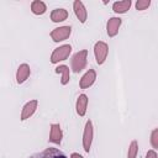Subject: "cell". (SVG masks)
<instances>
[{"label":"cell","mask_w":158,"mask_h":158,"mask_svg":"<svg viewBox=\"0 0 158 158\" xmlns=\"http://www.w3.org/2000/svg\"><path fill=\"white\" fill-rule=\"evenodd\" d=\"M86 62H88V51L86 49H81V51L77 52L72 57V60H70L72 70L74 73L81 72L86 67Z\"/></svg>","instance_id":"6da1fadb"},{"label":"cell","mask_w":158,"mask_h":158,"mask_svg":"<svg viewBox=\"0 0 158 158\" xmlns=\"http://www.w3.org/2000/svg\"><path fill=\"white\" fill-rule=\"evenodd\" d=\"M70 52H72V46L70 44H63L60 47H57L51 54V63L56 64L60 60H65L69 57Z\"/></svg>","instance_id":"7a4b0ae2"},{"label":"cell","mask_w":158,"mask_h":158,"mask_svg":"<svg viewBox=\"0 0 158 158\" xmlns=\"http://www.w3.org/2000/svg\"><path fill=\"white\" fill-rule=\"evenodd\" d=\"M107 53H109V46L107 43L99 41L94 44V54H95V60L99 65L104 64L106 58H107Z\"/></svg>","instance_id":"3957f363"},{"label":"cell","mask_w":158,"mask_h":158,"mask_svg":"<svg viewBox=\"0 0 158 158\" xmlns=\"http://www.w3.org/2000/svg\"><path fill=\"white\" fill-rule=\"evenodd\" d=\"M93 136H94V130H93V122L90 120L86 121L84 133H83V148L86 153H89L91 142H93Z\"/></svg>","instance_id":"277c9868"},{"label":"cell","mask_w":158,"mask_h":158,"mask_svg":"<svg viewBox=\"0 0 158 158\" xmlns=\"http://www.w3.org/2000/svg\"><path fill=\"white\" fill-rule=\"evenodd\" d=\"M28 158H68V157L62 151H59L58 148L49 147V148H46L42 152H38V153L32 154Z\"/></svg>","instance_id":"5b68a950"},{"label":"cell","mask_w":158,"mask_h":158,"mask_svg":"<svg viewBox=\"0 0 158 158\" xmlns=\"http://www.w3.org/2000/svg\"><path fill=\"white\" fill-rule=\"evenodd\" d=\"M70 33H72V27L70 26H60V27L54 28L51 32V38L54 42H60V41L67 40L70 36Z\"/></svg>","instance_id":"8992f818"},{"label":"cell","mask_w":158,"mask_h":158,"mask_svg":"<svg viewBox=\"0 0 158 158\" xmlns=\"http://www.w3.org/2000/svg\"><path fill=\"white\" fill-rule=\"evenodd\" d=\"M37 105H38L37 100H31V101L26 102L22 107V111H21V121L30 118L35 114V111L37 110Z\"/></svg>","instance_id":"52a82bcc"},{"label":"cell","mask_w":158,"mask_h":158,"mask_svg":"<svg viewBox=\"0 0 158 158\" xmlns=\"http://www.w3.org/2000/svg\"><path fill=\"white\" fill-rule=\"evenodd\" d=\"M73 9H74V14L78 17V20L81 23H85L86 19H88V12H86V9H85L84 4L80 0H75L73 2Z\"/></svg>","instance_id":"ba28073f"},{"label":"cell","mask_w":158,"mask_h":158,"mask_svg":"<svg viewBox=\"0 0 158 158\" xmlns=\"http://www.w3.org/2000/svg\"><path fill=\"white\" fill-rule=\"evenodd\" d=\"M95 79H96V72H95L94 69H89V70L81 77L80 81H79L80 89H88L89 86H91V85L94 84Z\"/></svg>","instance_id":"9c48e42d"},{"label":"cell","mask_w":158,"mask_h":158,"mask_svg":"<svg viewBox=\"0 0 158 158\" xmlns=\"http://www.w3.org/2000/svg\"><path fill=\"white\" fill-rule=\"evenodd\" d=\"M121 22H122V20L120 17H110L109 19L107 25H106V31H107L109 37H115L117 35Z\"/></svg>","instance_id":"30bf717a"},{"label":"cell","mask_w":158,"mask_h":158,"mask_svg":"<svg viewBox=\"0 0 158 158\" xmlns=\"http://www.w3.org/2000/svg\"><path fill=\"white\" fill-rule=\"evenodd\" d=\"M31 74V69H30V65L26 64V63H22L19 65L17 68V72H16V81L17 84H22L27 80V78L30 77Z\"/></svg>","instance_id":"8fae6325"},{"label":"cell","mask_w":158,"mask_h":158,"mask_svg":"<svg viewBox=\"0 0 158 158\" xmlns=\"http://www.w3.org/2000/svg\"><path fill=\"white\" fill-rule=\"evenodd\" d=\"M62 137H63V133H62V128L59 123H52L51 131H49V142L59 144L62 142Z\"/></svg>","instance_id":"7c38bea8"},{"label":"cell","mask_w":158,"mask_h":158,"mask_svg":"<svg viewBox=\"0 0 158 158\" xmlns=\"http://www.w3.org/2000/svg\"><path fill=\"white\" fill-rule=\"evenodd\" d=\"M86 107H88V96L85 94H80L77 99L75 104V110L79 116H84L86 114Z\"/></svg>","instance_id":"4fadbf2b"},{"label":"cell","mask_w":158,"mask_h":158,"mask_svg":"<svg viewBox=\"0 0 158 158\" xmlns=\"http://www.w3.org/2000/svg\"><path fill=\"white\" fill-rule=\"evenodd\" d=\"M132 1L131 0H122V1H116L112 4V10L116 14H125L130 7H131Z\"/></svg>","instance_id":"5bb4252c"},{"label":"cell","mask_w":158,"mask_h":158,"mask_svg":"<svg viewBox=\"0 0 158 158\" xmlns=\"http://www.w3.org/2000/svg\"><path fill=\"white\" fill-rule=\"evenodd\" d=\"M68 17V11L65 9H54L51 12V20L53 22H62L67 20Z\"/></svg>","instance_id":"9a60e30c"},{"label":"cell","mask_w":158,"mask_h":158,"mask_svg":"<svg viewBox=\"0 0 158 158\" xmlns=\"http://www.w3.org/2000/svg\"><path fill=\"white\" fill-rule=\"evenodd\" d=\"M56 73L58 74H62V79H60V83L62 85H67L69 83V79H70V72H69V68L67 65H58L56 69H54Z\"/></svg>","instance_id":"2e32d148"},{"label":"cell","mask_w":158,"mask_h":158,"mask_svg":"<svg viewBox=\"0 0 158 158\" xmlns=\"http://www.w3.org/2000/svg\"><path fill=\"white\" fill-rule=\"evenodd\" d=\"M47 10V6L43 1L41 0H35L31 2V11L35 14V15H43Z\"/></svg>","instance_id":"e0dca14e"},{"label":"cell","mask_w":158,"mask_h":158,"mask_svg":"<svg viewBox=\"0 0 158 158\" xmlns=\"http://www.w3.org/2000/svg\"><path fill=\"white\" fill-rule=\"evenodd\" d=\"M137 152H138V143L137 141H132L130 147H128V153H127V158H136L137 157Z\"/></svg>","instance_id":"ac0fdd59"},{"label":"cell","mask_w":158,"mask_h":158,"mask_svg":"<svg viewBox=\"0 0 158 158\" xmlns=\"http://www.w3.org/2000/svg\"><path fill=\"white\" fill-rule=\"evenodd\" d=\"M149 5H151V0H137V2H136V9H137L138 11H143V10H146L147 7H149Z\"/></svg>","instance_id":"d6986e66"},{"label":"cell","mask_w":158,"mask_h":158,"mask_svg":"<svg viewBox=\"0 0 158 158\" xmlns=\"http://www.w3.org/2000/svg\"><path fill=\"white\" fill-rule=\"evenodd\" d=\"M151 144L154 149L158 148V128H154L151 132Z\"/></svg>","instance_id":"ffe728a7"},{"label":"cell","mask_w":158,"mask_h":158,"mask_svg":"<svg viewBox=\"0 0 158 158\" xmlns=\"http://www.w3.org/2000/svg\"><path fill=\"white\" fill-rule=\"evenodd\" d=\"M146 158H157V153L154 149H149L146 154Z\"/></svg>","instance_id":"44dd1931"},{"label":"cell","mask_w":158,"mask_h":158,"mask_svg":"<svg viewBox=\"0 0 158 158\" xmlns=\"http://www.w3.org/2000/svg\"><path fill=\"white\" fill-rule=\"evenodd\" d=\"M70 158H84V157L80 156L79 153H72V154H70Z\"/></svg>","instance_id":"7402d4cb"}]
</instances>
